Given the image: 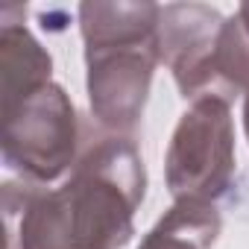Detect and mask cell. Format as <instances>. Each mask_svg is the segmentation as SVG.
Wrapping results in <instances>:
<instances>
[{"mask_svg":"<svg viewBox=\"0 0 249 249\" xmlns=\"http://www.w3.org/2000/svg\"><path fill=\"white\" fill-rule=\"evenodd\" d=\"M144 167L123 138H100L65 191L44 196L24 223V249H117L132 234Z\"/></svg>","mask_w":249,"mask_h":249,"instance_id":"1","label":"cell"},{"mask_svg":"<svg viewBox=\"0 0 249 249\" xmlns=\"http://www.w3.org/2000/svg\"><path fill=\"white\" fill-rule=\"evenodd\" d=\"M159 18L153 3H85L79 24L88 56V88L97 114L117 129L135 126L159 59Z\"/></svg>","mask_w":249,"mask_h":249,"instance_id":"2","label":"cell"},{"mask_svg":"<svg viewBox=\"0 0 249 249\" xmlns=\"http://www.w3.org/2000/svg\"><path fill=\"white\" fill-rule=\"evenodd\" d=\"M170 188L179 199H211L231 170V123L223 97H202L182 117L170 147Z\"/></svg>","mask_w":249,"mask_h":249,"instance_id":"3","label":"cell"},{"mask_svg":"<svg viewBox=\"0 0 249 249\" xmlns=\"http://www.w3.org/2000/svg\"><path fill=\"white\" fill-rule=\"evenodd\" d=\"M182 234V208L176 205L153 231H150V237L144 240V246L141 249H202V246H208V240H194V237H179Z\"/></svg>","mask_w":249,"mask_h":249,"instance_id":"4","label":"cell"},{"mask_svg":"<svg viewBox=\"0 0 249 249\" xmlns=\"http://www.w3.org/2000/svg\"><path fill=\"white\" fill-rule=\"evenodd\" d=\"M237 21H240V24H243V30H246V33H249V3H246V6H240V9H237Z\"/></svg>","mask_w":249,"mask_h":249,"instance_id":"5","label":"cell"},{"mask_svg":"<svg viewBox=\"0 0 249 249\" xmlns=\"http://www.w3.org/2000/svg\"><path fill=\"white\" fill-rule=\"evenodd\" d=\"M246 129H249V100H246Z\"/></svg>","mask_w":249,"mask_h":249,"instance_id":"6","label":"cell"}]
</instances>
